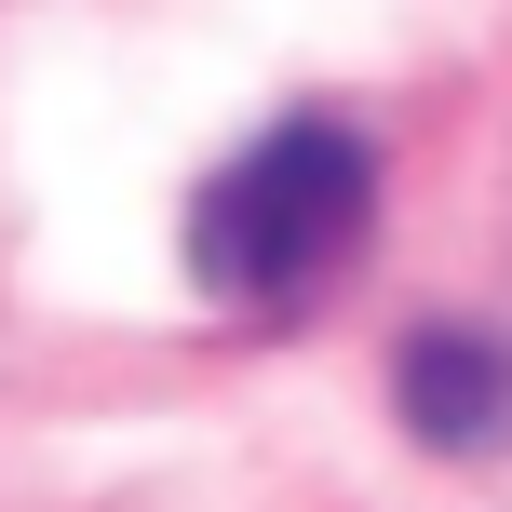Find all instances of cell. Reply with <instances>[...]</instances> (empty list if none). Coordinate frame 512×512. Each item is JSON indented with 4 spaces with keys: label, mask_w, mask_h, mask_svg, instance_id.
Segmentation results:
<instances>
[{
    "label": "cell",
    "mask_w": 512,
    "mask_h": 512,
    "mask_svg": "<svg viewBox=\"0 0 512 512\" xmlns=\"http://www.w3.org/2000/svg\"><path fill=\"white\" fill-rule=\"evenodd\" d=\"M364 230H378V149L297 108L189 189V283L216 310H310L364 256Z\"/></svg>",
    "instance_id": "cell-1"
},
{
    "label": "cell",
    "mask_w": 512,
    "mask_h": 512,
    "mask_svg": "<svg viewBox=\"0 0 512 512\" xmlns=\"http://www.w3.org/2000/svg\"><path fill=\"white\" fill-rule=\"evenodd\" d=\"M391 418H405L432 459H499L512 445V351L472 324H418L391 351Z\"/></svg>",
    "instance_id": "cell-2"
}]
</instances>
